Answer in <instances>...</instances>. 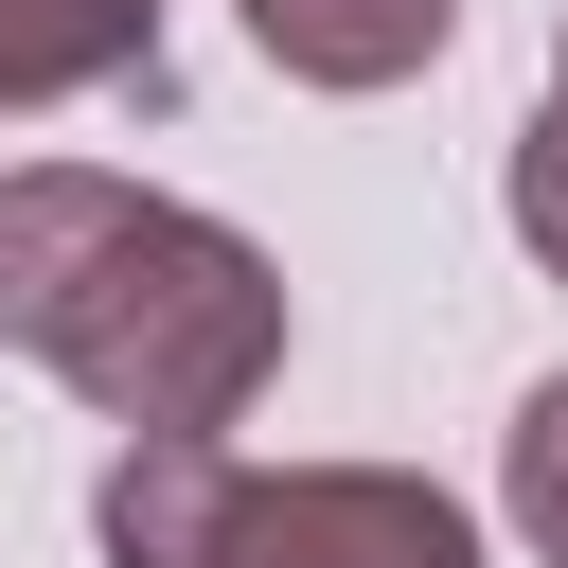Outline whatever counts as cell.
<instances>
[{
	"label": "cell",
	"mask_w": 568,
	"mask_h": 568,
	"mask_svg": "<svg viewBox=\"0 0 568 568\" xmlns=\"http://www.w3.org/2000/svg\"><path fill=\"white\" fill-rule=\"evenodd\" d=\"M0 337L124 444H231L284 373V266L106 160L0 178Z\"/></svg>",
	"instance_id": "cell-1"
},
{
	"label": "cell",
	"mask_w": 568,
	"mask_h": 568,
	"mask_svg": "<svg viewBox=\"0 0 568 568\" xmlns=\"http://www.w3.org/2000/svg\"><path fill=\"white\" fill-rule=\"evenodd\" d=\"M106 568H479V532L408 462H284L266 479L231 444H124Z\"/></svg>",
	"instance_id": "cell-2"
},
{
	"label": "cell",
	"mask_w": 568,
	"mask_h": 568,
	"mask_svg": "<svg viewBox=\"0 0 568 568\" xmlns=\"http://www.w3.org/2000/svg\"><path fill=\"white\" fill-rule=\"evenodd\" d=\"M444 36H462V0H248V53L284 89H408V71H444Z\"/></svg>",
	"instance_id": "cell-3"
},
{
	"label": "cell",
	"mask_w": 568,
	"mask_h": 568,
	"mask_svg": "<svg viewBox=\"0 0 568 568\" xmlns=\"http://www.w3.org/2000/svg\"><path fill=\"white\" fill-rule=\"evenodd\" d=\"M160 89V0H0V106Z\"/></svg>",
	"instance_id": "cell-4"
},
{
	"label": "cell",
	"mask_w": 568,
	"mask_h": 568,
	"mask_svg": "<svg viewBox=\"0 0 568 568\" xmlns=\"http://www.w3.org/2000/svg\"><path fill=\"white\" fill-rule=\"evenodd\" d=\"M497 497H515V532H532V568H568V373L515 408V444H497Z\"/></svg>",
	"instance_id": "cell-5"
},
{
	"label": "cell",
	"mask_w": 568,
	"mask_h": 568,
	"mask_svg": "<svg viewBox=\"0 0 568 568\" xmlns=\"http://www.w3.org/2000/svg\"><path fill=\"white\" fill-rule=\"evenodd\" d=\"M515 248H532V266L568 284V89H550V106L515 124Z\"/></svg>",
	"instance_id": "cell-6"
},
{
	"label": "cell",
	"mask_w": 568,
	"mask_h": 568,
	"mask_svg": "<svg viewBox=\"0 0 568 568\" xmlns=\"http://www.w3.org/2000/svg\"><path fill=\"white\" fill-rule=\"evenodd\" d=\"M550 89H568V36H550Z\"/></svg>",
	"instance_id": "cell-7"
}]
</instances>
